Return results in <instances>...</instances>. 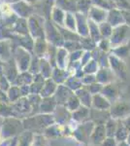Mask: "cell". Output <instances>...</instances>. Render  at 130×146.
<instances>
[{
  "mask_svg": "<svg viewBox=\"0 0 130 146\" xmlns=\"http://www.w3.org/2000/svg\"><path fill=\"white\" fill-rule=\"evenodd\" d=\"M110 110H99L92 108L90 111V121L95 125H105L109 119H111Z\"/></svg>",
  "mask_w": 130,
  "mask_h": 146,
  "instance_id": "cell-2",
  "label": "cell"
},
{
  "mask_svg": "<svg viewBox=\"0 0 130 146\" xmlns=\"http://www.w3.org/2000/svg\"><path fill=\"white\" fill-rule=\"evenodd\" d=\"M111 117L115 120H122L130 115V105L125 102H117L110 108Z\"/></svg>",
  "mask_w": 130,
  "mask_h": 146,
  "instance_id": "cell-1",
  "label": "cell"
},
{
  "mask_svg": "<svg viewBox=\"0 0 130 146\" xmlns=\"http://www.w3.org/2000/svg\"><path fill=\"white\" fill-rule=\"evenodd\" d=\"M117 126H119V120L111 118L105 124V129L107 133V136L109 137H115V131H117Z\"/></svg>",
  "mask_w": 130,
  "mask_h": 146,
  "instance_id": "cell-5",
  "label": "cell"
},
{
  "mask_svg": "<svg viewBox=\"0 0 130 146\" xmlns=\"http://www.w3.org/2000/svg\"><path fill=\"white\" fill-rule=\"evenodd\" d=\"M106 137L108 136L105 129V125H95L89 140H91V142L94 145L100 146L103 143V141L106 139Z\"/></svg>",
  "mask_w": 130,
  "mask_h": 146,
  "instance_id": "cell-3",
  "label": "cell"
},
{
  "mask_svg": "<svg viewBox=\"0 0 130 146\" xmlns=\"http://www.w3.org/2000/svg\"><path fill=\"white\" fill-rule=\"evenodd\" d=\"M114 85H107L104 89H102V93L103 96H105L106 98H108L111 102L115 100L117 96V92L115 90V88H114Z\"/></svg>",
  "mask_w": 130,
  "mask_h": 146,
  "instance_id": "cell-7",
  "label": "cell"
},
{
  "mask_svg": "<svg viewBox=\"0 0 130 146\" xmlns=\"http://www.w3.org/2000/svg\"><path fill=\"white\" fill-rule=\"evenodd\" d=\"M92 108L99 110H110L112 102L103 95H95L92 98Z\"/></svg>",
  "mask_w": 130,
  "mask_h": 146,
  "instance_id": "cell-4",
  "label": "cell"
},
{
  "mask_svg": "<svg viewBox=\"0 0 130 146\" xmlns=\"http://www.w3.org/2000/svg\"><path fill=\"white\" fill-rule=\"evenodd\" d=\"M117 146H130V144L125 140V141H119V142L117 143Z\"/></svg>",
  "mask_w": 130,
  "mask_h": 146,
  "instance_id": "cell-10",
  "label": "cell"
},
{
  "mask_svg": "<svg viewBox=\"0 0 130 146\" xmlns=\"http://www.w3.org/2000/svg\"><path fill=\"white\" fill-rule=\"evenodd\" d=\"M128 131L125 129V127L122 125L121 121L119 120V126H117V131H115V138L117 140V142L119 141H125L127 139V136H128Z\"/></svg>",
  "mask_w": 130,
  "mask_h": 146,
  "instance_id": "cell-6",
  "label": "cell"
},
{
  "mask_svg": "<svg viewBox=\"0 0 130 146\" xmlns=\"http://www.w3.org/2000/svg\"><path fill=\"white\" fill-rule=\"evenodd\" d=\"M121 121L122 125L125 127V129L128 131V133H130V115H128L127 117H125L122 120H120Z\"/></svg>",
  "mask_w": 130,
  "mask_h": 146,
  "instance_id": "cell-9",
  "label": "cell"
},
{
  "mask_svg": "<svg viewBox=\"0 0 130 146\" xmlns=\"http://www.w3.org/2000/svg\"><path fill=\"white\" fill-rule=\"evenodd\" d=\"M126 141H127V142H128L129 144H130V133H128V136H127V139H126Z\"/></svg>",
  "mask_w": 130,
  "mask_h": 146,
  "instance_id": "cell-11",
  "label": "cell"
},
{
  "mask_svg": "<svg viewBox=\"0 0 130 146\" xmlns=\"http://www.w3.org/2000/svg\"><path fill=\"white\" fill-rule=\"evenodd\" d=\"M117 140L115 137H106V139L103 141V143L100 146H117Z\"/></svg>",
  "mask_w": 130,
  "mask_h": 146,
  "instance_id": "cell-8",
  "label": "cell"
}]
</instances>
